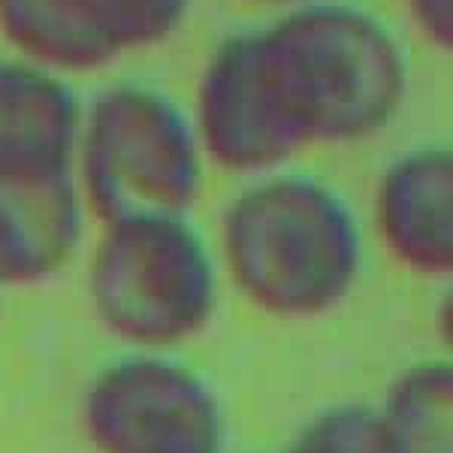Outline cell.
<instances>
[{
    "mask_svg": "<svg viewBox=\"0 0 453 453\" xmlns=\"http://www.w3.org/2000/svg\"><path fill=\"white\" fill-rule=\"evenodd\" d=\"M233 49L245 109L279 164L378 134L408 91L399 36L348 0L288 6L269 25L233 34Z\"/></svg>",
    "mask_w": 453,
    "mask_h": 453,
    "instance_id": "obj_1",
    "label": "cell"
},
{
    "mask_svg": "<svg viewBox=\"0 0 453 453\" xmlns=\"http://www.w3.org/2000/svg\"><path fill=\"white\" fill-rule=\"evenodd\" d=\"M221 266L269 318H324L360 281V224L326 181L284 170L257 175L221 215Z\"/></svg>",
    "mask_w": 453,
    "mask_h": 453,
    "instance_id": "obj_2",
    "label": "cell"
},
{
    "mask_svg": "<svg viewBox=\"0 0 453 453\" xmlns=\"http://www.w3.org/2000/svg\"><path fill=\"white\" fill-rule=\"evenodd\" d=\"M85 288L112 339L170 354L215 318L218 257L188 215L124 218L100 224Z\"/></svg>",
    "mask_w": 453,
    "mask_h": 453,
    "instance_id": "obj_3",
    "label": "cell"
},
{
    "mask_svg": "<svg viewBox=\"0 0 453 453\" xmlns=\"http://www.w3.org/2000/svg\"><path fill=\"white\" fill-rule=\"evenodd\" d=\"M203 166L191 115L170 94L124 82L85 106L73 175L100 224L188 215L203 191Z\"/></svg>",
    "mask_w": 453,
    "mask_h": 453,
    "instance_id": "obj_4",
    "label": "cell"
},
{
    "mask_svg": "<svg viewBox=\"0 0 453 453\" xmlns=\"http://www.w3.org/2000/svg\"><path fill=\"white\" fill-rule=\"evenodd\" d=\"M82 433L97 453H226L215 390L170 354L134 350L85 387Z\"/></svg>",
    "mask_w": 453,
    "mask_h": 453,
    "instance_id": "obj_5",
    "label": "cell"
},
{
    "mask_svg": "<svg viewBox=\"0 0 453 453\" xmlns=\"http://www.w3.org/2000/svg\"><path fill=\"white\" fill-rule=\"evenodd\" d=\"M194 0H0V34L19 58L61 73L100 70L181 27Z\"/></svg>",
    "mask_w": 453,
    "mask_h": 453,
    "instance_id": "obj_6",
    "label": "cell"
},
{
    "mask_svg": "<svg viewBox=\"0 0 453 453\" xmlns=\"http://www.w3.org/2000/svg\"><path fill=\"white\" fill-rule=\"evenodd\" d=\"M375 233L393 260L420 279L453 275V155L418 145L384 166L372 196Z\"/></svg>",
    "mask_w": 453,
    "mask_h": 453,
    "instance_id": "obj_7",
    "label": "cell"
},
{
    "mask_svg": "<svg viewBox=\"0 0 453 453\" xmlns=\"http://www.w3.org/2000/svg\"><path fill=\"white\" fill-rule=\"evenodd\" d=\"M85 203L73 173H0V281L40 284L82 245Z\"/></svg>",
    "mask_w": 453,
    "mask_h": 453,
    "instance_id": "obj_8",
    "label": "cell"
},
{
    "mask_svg": "<svg viewBox=\"0 0 453 453\" xmlns=\"http://www.w3.org/2000/svg\"><path fill=\"white\" fill-rule=\"evenodd\" d=\"M82 112L67 76L0 58V173H73Z\"/></svg>",
    "mask_w": 453,
    "mask_h": 453,
    "instance_id": "obj_9",
    "label": "cell"
},
{
    "mask_svg": "<svg viewBox=\"0 0 453 453\" xmlns=\"http://www.w3.org/2000/svg\"><path fill=\"white\" fill-rule=\"evenodd\" d=\"M378 411L405 453H453L450 360H420L402 369Z\"/></svg>",
    "mask_w": 453,
    "mask_h": 453,
    "instance_id": "obj_10",
    "label": "cell"
},
{
    "mask_svg": "<svg viewBox=\"0 0 453 453\" xmlns=\"http://www.w3.org/2000/svg\"><path fill=\"white\" fill-rule=\"evenodd\" d=\"M281 453H405L378 405L345 402L311 418Z\"/></svg>",
    "mask_w": 453,
    "mask_h": 453,
    "instance_id": "obj_11",
    "label": "cell"
},
{
    "mask_svg": "<svg viewBox=\"0 0 453 453\" xmlns=\"http://www.w3.org/2000/svg\"><path fill=\"white\" fill-rule=\"evenodd\" d=\"M414 27L441 52L453 46V0H405Z\"/></svg>",
    "mask_w": 453,
    "mask_h": 453,
    "instance_id": "obj_12",
    "label": "cell"
},
{
    "mask_svg": "<svg viewBox=\"0 0 453 453\" xmlns=\"http://www.w3.org/2000/svg\"><path fill=\"white\" fill-rule=\"evenodd\" d=\"M257 4H284V6H296V4H305V0H257Z\"/></svg>",
    "mask_w": 453,
    "mask_h": 453,
    "instance_id": "obj_13",
    "label": "cell"
},
{
    "mask_svg": "<svg viewBox=\"0 0 453 453\" xmlns=\"http://www.w3.org/2000/svg\"><path fill=\"white\" fill-rule=\"evenodd\" d=\"M0 294H4V281H0Z\"/></svg>",
    "mask_w": 453,
    "mask_h": 453,
    "instance_id": "obj_14",
    "label": "cell"
}]
</instances>
